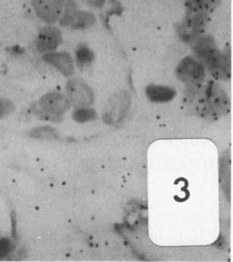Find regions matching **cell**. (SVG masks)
I'll return each instance as SVG.
<instances>
[{
  "label": "cell",
  "mask_w": 233,
  "mask_h": 262,
  "mask_svg": "<svg viewBox=\"0 0 233 262\" xmlns=\"http://www.w3.org/2000/svg\"><path fill=\"white\" fill-rule=\"evenodd\" d=\"M183 105L193 116L207 121H216L230 111L226 92L212 80L188 84L183 94Z\"/></svg>",
  "instance_id": "1"
},
{
  "label": "cell",
  "mask_w": 233,
  "mask_h": 262,
  "mask_svg": "<svg viewBox=\"0 0 233 262\" xmlns=\"http://www.w3.org/2000/svg\"><path fill=\"white\" fill-rule=\"evenodd\" d=\"M192 43L195 54L215 79L224 81L230 78V55L228 51L221 52L209 36H199Z\"/></svg>",
  "instance_id": "2"
},
{
  "label": "cell",
  "mask_w": 233,
  "mask_h": 262,
  "mask_svg": "<svg viewBox=\"0 0 233 262\" xmlns=\"http://www.w3.org/2000/svg\"><path fill=\"white\" fill-rule=\"evenodd\" d=\"M206 71L204 64L192 57L184 58L176 68V76L187 84L198 82L205 78Z\"/></svg>",
  "instance_id": "3"
},
{
  "label": "cell",
  "mask_w": 233,
  "mask_h": 262,
  "mask_svg": "<svg viewBox=\"0 0 233 262\" xmlns=\"http://www.w3.org/2000/svg\"><path fill=\"white\" fill-rule=\"evenodd\" d=\"M36 14L47 23H55L61 17L65 0H32Z\"/></svg>",
  "instance_id": "4"
},
{
  "label": "cell",
  "mask_w": 233,
  "mask_h": 262,
  "mask_svg": "<svg viewBox=\"0 0 233 262\" xmlns=\"http://www.w3.org/2000/svg\"><path fill=\"white\" fill-rule=\"evenodd\" d=\"M208 17L188 14L179 30L180 37L185 42H193L204 33Z\"/></svg>",
  "instance_id": "5"
},
{
  "label": "cell",
  "mask_w": 233,
  "mask_h": 262,
  "mask_svg": "<svg viewBox=\"0 0 233 262\" xmlns=\"http://www.w3.org/2000/svg\"><path fill=\"white\" fill-rule=\"evenodd\" d=\"M69 100L78 107H87L94 103V94L89 86L80 79H71L67 85Z\"/></svg>",
  "instance_id": "6"
},
{
  "label": "cell",
  "mask_w": 233,
  "mask_h": 262,
  "mask_svg": "<svg viewBox=\"0 0 233 262\" xmlns=\"http://www.w3.org/2000/svg\"><path fill=\"white\" fill-rule=\"evenodd\" d=\"M69 100L58 93H50L41 98L39 107L50 117H58L69 108Z\"/></svg>",
  "instance_id": "7"
},
{
  "label": "cell",
  "mask_w": 233,
  "mask_h": 262,
  "mask_svg": "<svg viewBox=\"0 0 233 262\" xmlns=\"http://www.w3.org/2000/svg\"><path fill=\"white\" fill-rule=\"evenodd\" d=\"M62 35L57 28L47 26L39 32L36 39V47L42 52H51L58 47L61 43Z\"/></svg>",
  "instance_id": "8"
},
{
  "label": "cell",
  "mask_w": 233,
  "mask_h": 262,
  "mask_svg": "<svg viewBox=\"0 0 233 262\" xmlns=\"http://www.w3.org/2000/svg\"><path fill=\"white\" fill-rule=\"evenodd\" d=\"M221 0H187L188 14L209 17L214 10L219 6Z\"/></svg>",
  "instance_id": "9"
},
{
  "label": "cell",
  "mask_w": 233,
  "mask_h": 262,
  "mask_svg": "<svg viewBox=\"0 0 233 262\" xmlns=\"http://www.w3.org/2000/svg\"><path fill=\"white\" fill-rule=\"evenodd\" d=\"M47 62L54 65L64 76H72L74 74V63L72 57L66 53H53L44 55Z\"/></svg>",
  "instance_id": "10"
},
{
  "label": "cell",
  "mask_w": 233,
  "mask_h": 262,
  "mask_svg": "<svg viewBox=\"0 0 233 262\" xmlns=\"http://www.w3.org/2000/svg\"><path fill=\"white\" fill-rule=\"evenodd\" d=\"M146 94L149 99L153 102H168L171 101L176 95L175 91L172 88L156 85L148 86Z\"/></svg>",
  "instance_id": "11"
},
{
  "label": "cell",
  "mask_w": 233,
  "mask_h": 262,
  "mask_svg": "<svg viewBox=\"0 0 233 262\" xmlns=\"http://www.w3.org/2000/svg\"><path fill=\"white\" fill-rule=\"evenodd\" d=\"M66 19H68L67 23L72 25L73 27H87L92 24L94 17L87 13H75L69 15H66Z\"/></svg>",
  "instance_id": "12"
},
{
  "label": "cell",
  "mask_w": 233,
  "mask_h": 262,
  "mask_svg": "<svg viewBox=\"0 0 233 262\" xmlns=\"http://www.w3.org/2000/svg\"><path fill=\"white\" fill-rule=\"evenodd\" d=\"M223 162H222V169H221V180L223 181V188L225 190V193H226V198H229V190H230V187H229V170H228V166H229V158L228 156H226L223 158Z\"/></svg>",
  "instance_id": "13"
},
{
  "label": "cell",
  "mask_w": 233,
  "mask_h": 262,
  "mask_svg": "<svg viewBox=\"0 0 233 262\" xmlns=\"http://www.w3.org/2000/svg\"><path fill=\"white\" fill-rule=\"evenodd\" d=\"M94 59V53L85 45H80L76 49V60L78 65L83 66L91 62Z\"/></svg>",
  "instance_id": "14"
},
{
  "label": "cell",
  "mask_w": 233,
  "mask_h": 262,
  "mask_svg": "<svg viewBox=\"0 0 233 262\" xmlns=\"http://www.w3.org/2000/svg\"><path fill=\"white\" fill-rule=\"evenodd\" d=\"M96 117V113L92 109L88 108H80L76 111L74 114V118L78 122H86L89 120L95 119Z\"/></svg>",
  "instance_id": "15"
},
{
  "label": "cell",
  "mask_w": 233,
  "mask_h": 262,
  "mask_svg": "<svg viewBox=\"0 0 233 262\" xmlns=\"http://www.w3.org/2000/svg\"><path fill=\"white\" fill-rule=\"evenodd\" d=\"M32 137L36 138H48V139H53V138H57L58 134L57 132L54 130L53 128L50 127H41L38 128L34 132L31 133Z\"/></svg>",
  "instance_id": "16"
},
{
  "label": "cell",
  "mask_w": 233,
  "mask_h": 262,
  "mask_svg": "<svg viewBox=\"0 0 233 262\" xmlns=\"http://www.w3.org/2000/svg\"><path fill=\"white\" fill-rule=\"evenodd\" d=\"M14 105L7 99H0V118H5L14 111Z\"/></svg>",
  "instance_id": "17"
},
{
  "label": "cell",
  "mask_w": 233,
  "mask_h": 262,
  "mask_svg": "<svg viewBox=\"0 0 233 262\" xmlns=\"http://www.w3.org/2000/svg\"><path fill=\"white\" fill-rule=\"evenodd\" d=\"M13 249V243L9 238H0V259L9 255Z\"/></svg>",
  "instance_id": "18"
},
{
  "label": "cell",
  "mask_w": 233,
  "mask_h": 262,
  "mask_svg": "<svg viewBox=\"0 0 233 262\" xmlns=\"http://www.w3.org/2000/svg\"><path fill=\"white\" fill-rule=\"evenodd\" d=\"M85 2H87L90 6H94L96 8L102 7L104 5L105 0H84Z\"/></svg>",
  "instance_id": "19"
}]
</instances>
